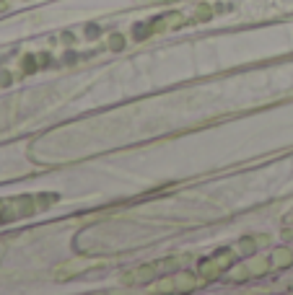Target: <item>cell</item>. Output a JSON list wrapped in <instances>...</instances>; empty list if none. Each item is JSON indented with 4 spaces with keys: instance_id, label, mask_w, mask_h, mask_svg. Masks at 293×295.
Masks as SVG:
<instances>
[{
    "instance_id": "6da1fadb",
    "label": "cell",
    "mask_w": 293,
    "mask_h": 295,
    "mask_svg": "<svg viewBox=\"0 0 293 295\" xmlns=\"http://www.w3.org/2000/svg\"><path fill=\"white\" fill-rule=\"evenodd\" d=\"M156 275H161V272H159V267H156V264H143V267H138V269L127 272V275H122V282H125V285L151 282V280H153Z\"/></svg>"
},
{
    "instance_id": "7a4b0ae2",
    "label": "cell",
    "mask_w": 293,
    "mask_h": 295,
    "mask_svg": "<svg viewBox=\"0 0 293 295\" xmlns=\"http://www.w3.org/2000/svg\"><path fill=\"white\" fill-rule=\"evenodd\" d=\"M171 277H174V292H190L197 287V280L190 272H179V275H171Z\"/></svg>"
},
{
    "instance_id": "3957f363",
    "label": "cell",
    "mask_w": 293,
    "mask_h": 295,
    "mask_svg": "<svg viewBox=\"0 0 293 295\" xmlns=\"http://www.w3.org/2000/svg\"><path fill=\"white\" fill-rule=\"evenodd\" d=\"M221 272H223V267L210 257V259H205V262H200V275H202V280H208V282H213V280H218L221 277Z\"/></svg>"
},
{
    "instance_id": "277c9868",
    "label": "cell",
    "mask_w": 293,
    "mask_h": 295,
    "mask_svg": "<svg viewBox=\"0 0 293 295\" xmlns=\"http://www.w3.org/2000/svg\"><path fill=\"white\" fill-rule=\"evenodd\" d=\"M91 267H96V262H83V264H81V262H76V264H65V267H60V269L55 272V275L65 280V277L76 275V272H81V269H91Z\"/></svg>"
},
{
    "instance_id": "5b68a950",
    "label": "cell",
    "mask_w": 293,
    "mask_h": 295,
    "mask_svg": "<svg viewBox=\"0 0 293 295\" xmlns=\"http://www.w3.org/2000/svg\"><path fill=\"white\" fill-rule=\"evenodd\" d=\"M185 16H179V13H171V16H161V18H156L153 24H156V29H174V26H182L185 24Z\"/></svg>"
},
{
    "instance_id": "8992f818",
    "label": "cell",
    "mask_w": 293,
    "mask_h": 295,
    "mask_svg": "<svg viewBox=\"0 0 293 295\" xmlns=\"http://www.w3.org/2000/svg\"><path fill=\"white\" fill-rule=\"evenodd\" d=\"M239 257V251H236V248H221V251H215L213 254V259L223 267V269H226L229 264H234V259Z\"/></svg>"
},
{
    "instance_id": "52a82bcc",
    "label": "cell",
    "mask_w": 293,
    "mask_h": 295,
    "mask_svg": "<svg viewBox=\"0 0 293 295\" xmlns=\"http://www.w3.org/2000/svg\"><path fill=\"white\" fill-rule=\"evenodd\" d=\"M246 267H249L252 277H262L270 272V259H252V262H246Z\"/></svg>"
},
{
    "instance_id": "ba28073f",
    "label": "cell",
    "mask_w": 293,
    "mask_h": 295,
    "mask_svg": "<svg viewBox=\"0 0 293 295\" xmlns=\"http://www.w3.org/2000/svg\"><path fill=\"white\" fill-rule=\"evenodd\" d=\"M293 262V251L290 248H275L273 251V267H288Z\"/></svg>"
},
{
    "instance_id": "9c48e42d",
    "label": "cell",
    "mask_w": 293,
    "mask_h": 295,
    "mask_svg": "<svg viewBox=\"0 0 293 295\" xmlns=\"http://www.w3.org/2000/svg\"><path fill=\"white\" fill-rule=\"evenodd\" d=\"M36 67H39V57H34V55H24V57H21V75H31Z\"/></svg>"
},
{
    "instance_id": "30bf717a",
    "label": "cell",
    "mask_w": 293,
    "mask_h": 295,
    "mask_svg": "<svg viewBox=\"0 0 293 295\" xmlns=\"http://www.w3.org/2000/svg\"><path fill=\"white\" fill-rule=\"evenodd\" d=\"M254 248H257L254 238H241L239 246H236V251H239V257H249V254H254Z\"/></svg>"
},
{
    "instance_id": "8fae6325",
    "label": "cell",
    "mask_w": 293,
    "mask_h": 295,
    "mask_svg": "<svg viewBox=\"0 0 293 295\" xmlns=\"http://www.w3.org/2000/svg\"><path fill=\"white\" fill-rule=\"evenodd\" d=\"M156 31V24L151 21V24H135V29H132V34H135V39H145V36H151Z\"/></svg>"
},
{
    "instance_id": "7c38bea8",
    "label": "cell",
    "mask_w": 293,
    "mask_h": 295,
    "mask_svg": "<svg viewBox=\"0 0 293 295\" xmlns=\"http://www.w3.org/2000/svg\"><path fill=\"white\" fill-rule=\"evenodd\" d=\"M151 290H153V292H174V277H166V280H161V282L151 285Z\"/></svg>"
},
{
    "instance_id": "4fadbf2b",
    "label": "cell",
    "mask_w": 293,
    "mask_h": 295,
    "mask_svg": "<svg viewBox=\"0 0 293 295\" xmlns=\"http://www.w3.org/2000/svg\"><path fill=\"white\" fill-rule=\"evenodd\" d=\"M122 47H125V36H122V34H112V36H109V50L120 52Z\"/></svg>"
},
{
    "instance_id": "5bb4252c",
    "label": "cell",
    "mask_w": 293,
    "mask_h": 295,
    "mask_svg": "<svg viewBox=\"0 0 293 295\" xmlns=\"http://www.w3.org/2000/svg\"><path fill=\"white\" fill-rule=\"evenodd\" d=\"M210 16H213V8H210V6H197L192 21H205V18H210Z\"/></svg>"
},
{
    "instance_id": "9a60e30c",
    "label": "cell",
    "mask_w": 293,
    "mask_h": 295,
    "mask_svg": "<svg viewBox=\"0 0 293 295\" xmlns=\"http://www.w3.org/2000/svg\"><path fill=\"white\" fill-rule=\"evenodd\" d=\"M86 36H88V39H96V36H99V26H94V24H91V26L86 29Z\"/></svg>"
}]
</instances>
